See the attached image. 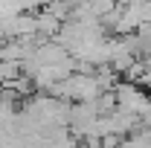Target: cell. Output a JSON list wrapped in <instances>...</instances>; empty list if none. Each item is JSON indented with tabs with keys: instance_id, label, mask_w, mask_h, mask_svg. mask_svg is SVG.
Segmentation results:
<instances>
[{
	"instance_id": "cell-1",
	"label": "cell",
	"mask_w": 151,
	"mask_h": 148,
	"mask_svg": "<svg viewBox=\"0 0 151 148\" xmlns=\"http://www.w3.org/2000/svg\"><path fill=\"white\" fill-rule=\"evenodd\" d=\"M61 26H64V23H61L50 9L38 12V38H41V41H47V38H52V41H55L58 32H61Z\"/></svg>"
},
{
	"instance_id": "cell-2",
	"label": "cell",
	"mask_w": 151,
	"mask_h": 148,
	"mask_svg": "<svg viewBox=\"0 0 151 148\" xmlns=\"http://www.w3.org/2000/svg\"><path fill=\"white\" fill-rule=\"evenodd\" d=\"M3 47H6V41H3V38H0V52H3Z\"/></svg>"
},
{
	"instance_id": "cell-4",
	"label": "cell",
	"mask_w": 151,
	"mask_h": 148,
	"mask_svg": "<svg viewBox=\"0 0 151 148\" xmlns=\"http://www.w3.org/2000/svg\"><path fill=\"white\" fill-rule=\"evenodd\" d=\"M122 148H125V145H122Z\"/></svg>"
},
{
	"instance_id": "cell-3",
	"label": "cell",
	"mask_w": 151,
	"mask_h": 148,
	"mask_svg": "<svg viewBox=\"0 0 151 148\" xmlns=\"http://www.w3.org/2000/svg\"><path fill=\"white\" fill-rule=\"evenodd\" d=\"M0 96H3V84H0Z\"/></svg>"
}]
</instances>
